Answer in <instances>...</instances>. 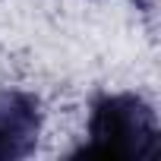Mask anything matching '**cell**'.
<instances>
[{"instance_id":"6da1fadb","label":"cell","mask_w":161,"mask_h":161,"mask_svg":"<svg viewBox=\"0 0 161 161\" xmlns=\"http://www.w3.org/2000/svg\"><path fill=\"white\" fill-rule=\"evenodd\" d=\"M161 148L158 117L139 95H101L92 104L89 142L76 155L155 161Z\"/></svg>"},{"instance_id":"7a4b0ae2","label":"cell","mask_w":161,"mask_h":161,"mask_svg":"<svg viewBox=\"0 0 161 161\" xmlns=\"http://www.w3.org/2000/svg\"><path fill=\"white\" fill-rule=\"evenodd\" d=\"M41 130L38 101L25 92H0V161L25 158Z\"/></svg>"},{"instance_id":"3957f363","label":"cell","mask_w":161,"mask_h":161,"mask_svg":"<svg viewBox=\"0 0 161 161\" xmlns=\"http://www.w3.org/2000/svg\"><path fill=\"white\" fill-rule=\"evenodd\" d=\"M133 3H139V7H145V0H133Z\"/></svg>"}]
</instances>
